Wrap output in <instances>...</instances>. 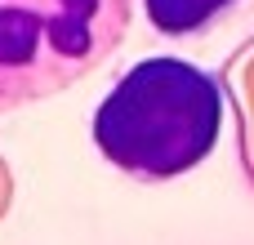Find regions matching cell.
<instances>
[{
  "label": "cell",
  "instance_id": "6da1fadb",
  "mask_svg": "<svg viewBox=\"0 0 254 245\" xmlns=\"http://www.w3.org/2000/svg\"><path fill=\"white\" fill-rule=\"evenodd\" d=\"M228 125V85L219 71L152 54L121 71V80L98 98L89 138L107 165L129 179L165 183L196 170Z\"/></svg>",
  "mask_w": 254,
  "mask_h": 245
},
{
  "label": "cell",
  "instance_id": "7a4b0ae2",
  "mask_svg": "<svg viewBox=\"0 0 254 245\" xmlns=\"http://www.w3.org/2000/svg\"><path fill=\"white\" fill-rule=\"evenodd\" d=\"M134 0H0V116L58 98L129 36Z\"/></svg>",
  "mask_w": 254,
  "mask_h": 245
},
{
  "label": "cell",
  "instance_id": "3957f363",
  "mask_svg": "<svg viewBox=\"0 0 254 245\" xmlns=\"http://www.w3.org/2000/svg\"><path fill=\"white\" fill-rule=\"evenodd\" d=\"M246 0H143L152 31L161 36H205L210 27H219L228 13H237Z\"/></svg>",
  "mask_w": 254,
  "mask_h": 245
}]
</instances>
